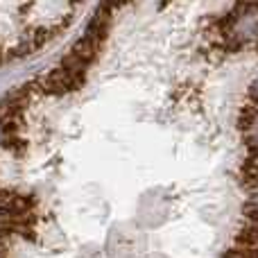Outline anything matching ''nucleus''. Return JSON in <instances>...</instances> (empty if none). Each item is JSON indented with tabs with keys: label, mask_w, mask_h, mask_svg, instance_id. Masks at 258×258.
<instances>
[{
	"label": "nucleus",
	"mask_w": 258,
	"mask_h": 258,
	"mask_svg": "<svg viewBox=\"0 0 258 258\" xmlns=\"http://www.w3.org/2000/svg\"><path fill=\"white\" fill-rule=\"evenodd\" d=\"M229 39L238 45L258 43V5H245L231 14Z\"/></svg>",
	"instance_id": "nucleus-1"
},
{
	"label": "nucleus",
	"mask_w": 258,
	"mask_h": 258,
	"mask_svg": "<svg viewBox=\"0 0 258 258\" xmlns=\"http://www.w3.org/2000/svg\"><path fill=\"white\" fill-rule=\"evenodd\" d=\"M242 129H245V141L249 143L251 150H258V107L249 109L242 118Z\"/></svg>",
	"instance_id": "nucleus-2"
},
{
	"label": "nucleus",
	"mask_w": 258,
	"mask_h": 258,
	"mask_svg": "<svg viewBox=\"0 0 258 258\" xmlns=\"http://www.w3.org/2000/svg\"><path fill=\"white\" fill-rule=\"evenodd\" d=\"M242 181L249 188H258V150H254V154L247 159L245 168H242Z\"/></svg>",
	"instance_id": "nucleus-3"
},
{
	"label": "nucleus",
	"mask_w": 258,
	"mask_h": 258,
	"mask_svg": "<svg viewBox=\"0 0 258 258\" xmlns=\"http://www.w3.org/2000/svg\"><path fill=\"white\" fill-rule=\"evenodd\" d=\"M251 204H254V206H256V209H258V188H256V190H254V195H251Z\"/></svg>",
	"instance_id": "nucleus-4"
},
{
	"label": "nucleus",
	"mask_w": 258,
	"mask_h": 258,
	"mask_svg": "<svg viewBox=\"0 0 258 258\" xmlns=\"http://www.w3.org/2000/svg\"><path fill=\"white\" fill-rule=\"evenodd\" d=\"M254 98L258 100V77H256V82H254Z\"/></svg>",
	"instance_id": "nucleus-5"
},
{
	"label": "nucleus",
	"mask_w": 258,
	"mask_h": 258,
	"mask_svg": "<svg viewBox=\"0 0 258 258\" xmlns=\"http://www.w3.org/2000/svg\"><path fill=\"white\" fill-rule=\"evenodd\" d=\"M247 3H254V0H247Z\"/></svg>",
	"instance_id": "nucleus-6"
}]
</instances>
